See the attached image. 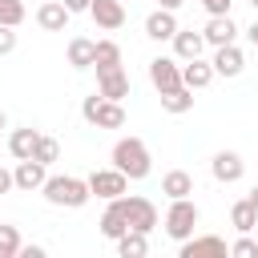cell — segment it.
Listing matches in <instances>:
<instances>
[{"label": "cell", "instance_id": "6", "mask_svg": "<svg viewBox=\"0 0 258 258\" xmlns=\"http://www.w3.org/2000/svg\"><path fill=\"white\" fill-rule=\"evenodd\" d=\"M89 189L97 194V198H105V202H113V198H121L125 189H129V177L113 165V169H93L89 173Z\"/></svg>", "mask_w": 258, "mask_h": 258}, {"label": "cell", "instance_id": "19", "mask_svg": "<svg viewBox=\"0 0 258 258\" xmlns=\"http://www.w3.org/2000/svg\"><path fill=\"white\" fill-rule=\"evenodd\" d=\"M202 48H206V36H202V32H194V28H177V32H173V52H177V60H194V56H202Z\"/></svg>", "mask_w": 258, "mask_h": 258}, {"label": "cell", "instance_id": "8", "mask_svg": "<svg viewBox=\"0 0 258 258\" xmlns=\"http://www.w3.org/2000/svg\"><path fill=\"white\" fill-rule=\"evenodd\" d=\"M210 173H214V181H222V185H234V181L246 173V161H242V153H234V149H222V153H214V161H210Z\"/></svg>", "mask_w": 258, "mask_h": 258}, {"label": "cell", "instance_id": "31", "mask_svg": "<svg viewBox=\"0 0 258 258\" xmlns=\"http://www.w3.org/2000/svg\"><path fill=\"white\" fill-rule=\"evenodd\" d=\"M16 48V28H8V24H0V56H8Z\"/></svg>", "mask_w": 258, "mask_h": 258}, {"label": "cell", "instance_id": "27", "mask_svg": "<svg viewBox=\"0 0 258 258\" xmlns=\"http://www.w3.org/2000/svg\"><path fill=\"white\" fill-rule=\"evenodd\" d=\"M20 230L16 226H8V222H0V258H20Z\"/></svg>", "mask_w": 258, "mask_h": 258}, {"label": "cell", "instance_id": "16", "mask_svg": "<svg viewBox=\"0 0 258 258\" xmlns=\"http://www.w3.org/2000/svg\"><path fill=\"white\" fill-rule=\"evenodd\" d=\"M173 32H177V16L169 8H157V12L145 16V36L149 40H173Z\"/></svg>", "mask_w": 258, "mask_h": 258}, {"label": "cell", "instance_id": "21", "mask_svg": "<svg viewBox=\"0 0 258 258\" xmlns=\"http://www.w3.org/2000/svg\"><path fill=\"white\" fill-rule=\"evenodd\" d=\"M36 141H40V133H36L32 125H24V129H12V137H8V153H12L16 161H24V157H32Z\"/></svg>", "mask_w": 258, "mask_h": 258}, {"label": "cell", "instance_id": "34", "mask_svg": "<svg viewBox=\"0 0 258 258\" xmlns=\"http://www.w3.org/2000/svg\"><path fill=\"white\" fill-rule=\"evenodd\" d=\"M8 189H16V177H12V169L0 165V194H8Z\"/></svg>", "mask_w": 258, "mask_h": 258}, {"label": "cell", "instance_id": "9", "mask_svg": "<svg viewBox=\"0 0 258 258\" xmlns=\"http://www.w3.org/2000/svg\"><path fill=\"white\" fill-rule=\"evenodd\" d=\"M12 177H16V189L32 194V189H40V185L48 181V165H44V161H36V157H24V161H16Z\"/></svg>", "mask_w": 258, "mask_h": 258}, {"label": "cell", "instance_id": "24", "mask_svg": "<svg viewBox=\"0 0 258 258\" xmlns=\"http://www.w3.org/2000/svg\"><path fill=\"white\" fill-rule=\"evenodd\" d=\"M161 194H165V198H189V194H194V177H189L185 169H169V173L161 177Z\"/></svg>", "mask_w": 258, "mask_h": 258}, {"label": "cell", "instance_id": "23", "mask_svg": "<svg viewBox=\"0 0 258 258\" xmlns=\"http://www.w3.org/2000/svg\"><path fill=\"white\" fill-rule=\"evenodd\" d=\"M161 109L165 113H189L194 109V89L189 85H177V89H169V93H161Z\"/></svg>", "mask_w": 258, "mask_h": 258}, {"label": "cell", "instance_id": "14", "mask_svg": "<svg viewBox=\"0 0 258 258\" xmlns=\"http://www.w3.org/2000/svg\"><path fill=\"white\" fill-rule=\"evenodd\" d=\"M214 73L218 77H238L242 69H246V56H242V48L238 44H222V48H214Z\"/></svg>", "mask_w": 258, "mask_h": 258}, {"label": "cell", "instance_id": "26", "mask_svg": "<svg viewBox=\"0 0 258 258\" xmlns=\"http://www.w3.org/2000/svg\"><path fill=\"white\" fill-rule=\"evenodd\" d=\"M97 73H109V69H121V44L117 40H97V60H93Z\"/></svg>", "mask_w": 258, "mask_h": 258}, {"label": "cell", "instance_id": "35", "mask_svg": "<svg viewBox=\"0 0 258 258\" xmlns=\"http://www.w3.org/2000/svg\"><path fill=\"white\" fill-rule=\"evenodd\" d=\"M89 4H93V0H64L69 12H89Z\"/></svg>", "mask_w": 258, "mask_h": 258}, {"label": "cell", "instance_id": "36", "mask_svg": "<svg viewBox=\"0 0 258 258\" xmlns=\"http://www.w3.org/2000/svg\"><path fill=\"white\" fill-rule=\"evenodd\" d=\"M246 36H250V44H254V48H258V20H254V24H250V28H246Z\"/></svg>", "mask_w": 258, "mask_h": 258}, {"label": "cell", "instance_id": "2", "mask_svg": "<svg viewBox=\"0 0 258 258\" xmlns=\"http://www.w3.org/2000/svg\"><path fill=\"white\" fill-rule=\"evenodd\" d=\"M113 165L129 177V181H141V177H149V169H153V157H149V145L141 141V137H121L117 145H113Z\"/></svg>", "mask_w": 258, "mask_h": 258}, {"label": "cell", "instance_id": "12", "mask_svg": "<svg viewBox=\"0 0 258 258\" xmlns=\"http://www.w3.org/2000/svg\"><path fill=\"white\" fill-rule=\"evenodd\" d=\"M69 8H64V0H44L40 8H36V24L44 28V32H64L69 28Z\"/></svg>", "mask_w": 258, "mask_h": 258}, {"label": "cell", "instance_id": "18", "mask_svg": "<svg viewBox=\"0 0 258 258\" xmlns=\"http://www.w3.org/2000/svg\"><path fill=\"white\" fill-rule=\"evenodd\" d=\"M214 77H218V73H214V64H210V60H202V56H194V60H185V64H181V85H189L194 93H198V89H206Z\"/></svg>", "mask_w": 258, "mask_h": 258}, {"label": "cell", "instance_id": "4", "mask_svg": "<svg viewBox=\"0 0 258 258\" xmlns=\"http://www.w3.org/2000/svg\"><path fill=\"white\" fill-rule=\"evenodd\" d=\"M81 117H85L89 125H97V129H121V125H125V109H121V101H109V97H101V93L85 97Z\"/></svg>", "mask_w": 258, "mask_h": 258}, {"label": "cell", "instance_id": "7", "mask_svg": "<svg viewBox=\"0 0 258 258\" xmlns=\"http://www.w3.org/2000/svg\"><path fill=\"white\" fill-rule=\"evenodd\" d=\"M149 81H153L157 93L177 89V85H181V64H177V56H153V60H149Z\"/></svg>", "mask_w": 258, "mask_h": 258}, {"label": "cell", "instance_id": "32", "mask_svg": "<svg viewBox=\"0 0 258 258\" xmlns=\"http://www.w3.org/2000/svg\"><path fill=\"white\" fill-rule=\"evenodd\" d=\"M202 4H206L210 16H230V4H234V0H202Z\"/></svg>", "mask_w": 258, "mask_h": 258}, {"label": "cell", "instance_id": "3", "mask_svg": "<svg viewBox=\"0 0 258 258\" xmlns=\"http://www.w3.org/2000/svg\"><path fill=\"white\" fill-rule=\"evenodd\" d=\"M198 222H202V210H198L194 198H169V210H165V234H169L173 242L194 238Z\"/></svg>", "mask_w": 258, "mask_h": 258}, {"label": "cell", "instance_id": "25", "mask_svg": "<svg viewBox=\"0 0 258 258\" xmlns=\"http://www.w3.org/2000/svg\"><path fill=\"white\" fill-rule=\"evenodd\" d=\"M117 254H121V258H141V254H149V234L125 230V234L117 238Z\"/></svg>", "mask_w": 258, "mask_h": 258}, {"label": "cell", "instance_id": "28", "mask_svg": "<svg viewBox=\"0 0 258 258\" xmlns=\"http://www.w3.org/2000/svg\"><path fill=\"white\" fill-rule=\"evenodd\" d=\"M0 24L20 28L24 24V0H0Z\"/></svg>", "mask_w": 258, "mask_h": 258}, {"label": "cell", "instance_id": "5", "mask_svg": "<svg viewBox=\"0 0 258 258\" xmlns=\"http://www.w3.org/2000/svg\"><path fill=\"white\" fill-rule=\"evenodd\" d=\"M121 206H125V218H129V230H141L149 234L157 226V206L149 198H137V194H121Z\"/></svg>", "mask_w": 258, "mask_h": 258}, {"label": "cell", "instance_id": "13", "mask_svg": "<svg viewBox=\"0 0 258 258\" xmlns=\"http://www.w3.org/2000/svg\"><path fill=\"white\" fill-rule=\"evenodd\" d=\"M202 36H206V44L222 48V44H234L238 24H234V16H210V20H206V28H202Z\"/></svg>", "mask_w": 258, "mask_h": 258}, {"label": "cell", "instance_id": "30", "mask_svg": "<svg viewBox=\"0 0 258 258\" xmlns=\"http://www.w3.org/2000/svg\"><path fill=\"white\" fill-rule=\"evenodd\" d=\"M230 254L234 258H258V238H250V234H242L234 246H230Z\"/></svg>", "mask_w": 258, "mask_h": 258}, {"label": "cell", "instance_id": "29", "mask_svg": "<svg viewBox=\"0 0 258 258\" xmlns=\"http://www.w3.org/2000/svg\"><path fill=\"white\" fill-rule=\"evenodd\" d=\"M32 157H36V161H44V165H52V161L60 157V145H56V137H44V133H40V141H36Z\"/></svg>", "mask_w": 258, "mask_h": 258}, {"label": "cell", "instance_id": "20", "mask_svg": "<svg viewBox=\"0 0 258 258\" xmlns=\"http://www.w3.org/2000/svg\"><path fill=\"white\" fill-rule=\"evenodd\" d=\"M93 60H97V40L73 36V40H69V64H73V69H93Z\"/></svg>", "mask_w": 258, "mask_h": 258}, {"label": "cell", "instance_id": "17", "mask_svg": "<svg viewBox=\"0 0 258 258\" xmlns=\"http://www.w3.org/2000/svg\"><path fill=\"white\" fill-rule=\"evenodd\" d=\"M129 230V218H125V206H121V198H113L109 206H105V214H101V234L109 238V242H117L121 234Z\"/></svg>", "mask_w": 258, "mask_h": 258}, {"label": "cell", "instance_id": "1", "mask_svg": "<svg viewBox=\"0 0 258 258\" xmlns=\"http://www.w3.org/2000/svg\"><path fill=\"white\" fill-rule=\"evenodd\" d=\"M40 194H44V202H48V206H64V210H81V206L93 198L89 177H73V173L48 177V181L40 185Z\"/></svg>", "mask_w": 258, "mask_h": 258}, {"label": "cell", "instance_id": "22", "mask_svg": "<svg viewBox=\"0 0 258 258\" xmlns=\"http://www.w3.org/2000/svg\"><path fill=\"white\" fill-rule=\"evenodd\" d=\"M230 222H234V230H238V234L258 230V210H254V202H250V198L234 202V206H230Z\"/></svg>", "mask_w": 258, "mask_h": 258}, {"label": "cell", "instance_id": "15", "mask_svg": "<svg viewBox=\"0 0 258 258\" xmlns=\"http://www.w3.org/2000/svg\"><path fill=\"white\" fill-rule=\"evenodd\" d=\"M97 93L109 97V101H125V97H129V73H125V69L97 73Z\"/></svg>", "mask_w": 258, "mask_h": 258}, {"label": "cell", "instance_id": "10", "mask_svg": "<svg viewBox=\"0 0 258 258\" xmlns=\"http://www.w3.org/2000/svg\"><path fill=\"white\" fill-rule=\"evenodd\" d=\"M89 16L97 20V28L117 32V28L125 24V4H121V0H93V4H89Z\"/></svg>", "mask_w": 258, "mask_h": 258}, {"label": "cell", "instance_id": "37", "mask_svg": "<svg viewBox=\"0 0 258 258\" xmlns=\"http://www.w3.org/2000/svg\"><path fill=\"white\" fill-rule=\"evenodd\" d=\"M157 4H161V8H169V12H173V8H177V4H181V0H157Z\"/></svg>", "mask_w": 258, "mask_h": 258}, {"label": "cell", "instance_id": "40", "mask_svg": "<svg viewBox=\"0 0 258 258\" xmlns=\"http://www.w3.org/2000/svg\"><path fill=\"white\" fill-rule=\"evenodd\" d=\"M250 4H254V12H258V0H250Z\"/></svg>", "mask_w": 258, "mask_h": 258}, {"label": "cell", "instance_id": "39", "mask_svg": "<svg viewBox=\"0 0 258 258\" xmlns=\"http://www.w3.org/2000/svg\"><path fill=\"white\" fill-rule=\"evenodd\" d=\"M0 129H8V117H4V113H0Z\"/></svg>", "mask_w": 258, "mask_h": 258}, {"label": "cell", "instance_id": "11", "mask_svg": "<svg viewBox=\"0 0 258 258\" xmlns=\"http://www.w3.org/2000/svg\"><path fill=\"white\" fill-rule=\"evenodd\" d=\"M181 250V258H206V254H230V246H226V238H218V234H202V238H185V242H177Z\"/></svg>", "mask_w": 258, "mask_h": 258}, {"label": "cell", "instance_id": "33", "mask_svg": "<svg viewBox=\"0 0 258 258\" xmlns=\"http://www.w3.org/2000/svg\"><path fill=\"white\" fill-rule=\"evenodd\" d=\"M20 258H44V246H36V242H24V246H20Z\"/></svg>", "mask_w": 258, "mask_h": 258}, {"label": "cell", "instance_id": "38", "mask_svg": "<svg viewBox=\"0 0 258 258\" xmlns=\"http://www.w3.org/2000/svg\"><path fill=\"white\" fill-rule=\"evenodd\" d=\"M246 198H250V202H254V210H258V185H254V189H250Z\"/></svg>", "mask_w": 258, "mask_h": 258}]
</instances>
